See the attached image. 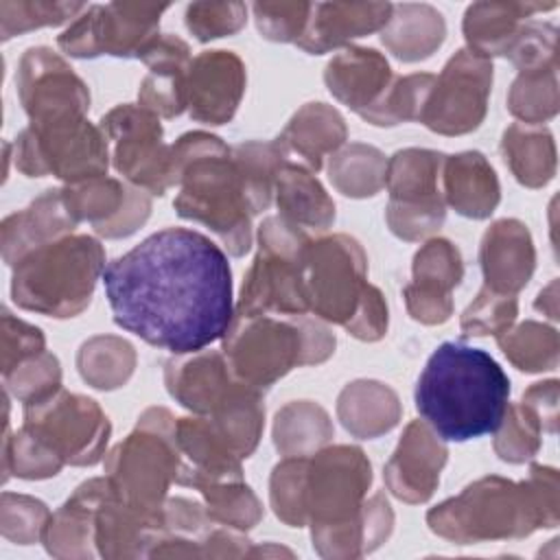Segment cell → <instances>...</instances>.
<instances>
[{
    "instance_id": "1",
    "label": "cell",
    "mask_w": 560,
    "mask_h": 560,
    "mask_svg": "<svg viewBox=\"0 0 560 560\" xmlns=\"http://www.w3.org/2000/svg\"><path fill=\"white\" fill-rule=\"evenodd\" d=\"M101 278L116 326L175 357L201 352L234 322L228 256L197 230H160Z\"/></svg>"
},
{
    "instance_id": "2",
    "label": "cell",
    "mask_w": 560,
    "mask_h": 560,
    "mask_svg": "<svg viewBox=\"0 0 560 560\" xmlns=\"http://www.w3.org/2000/svg\"><path fill=\"white\" fill-rule=\"evenodd\" d=\"M510 378L481 348L444 341L429 357L413 392L420 418L448 442L494 433L508 411Z\"/></svg>"
},
{
    "instance_id": "3",
    "label": "cell",
    "mask_w": 560,
    "mask_h": 560,
    "mask_svg": "<svg viewBox=\"0 0 560 560\" xmlns=\"http://www.w3.org/2000/svg\"><path fill=\"white\" fill-rule=\"evenodd\" d=\"M431 529L455 542L518 538L536 527L558 525V475L549 466H532L521 483L488 477L444 501L427 516Z\"/></svg>"
},
{
    "instance_id": "4",
    "label": "cell",
    "mask_w": 560,
    "mask_h": 560,
    "mask_svg": "<svg viewBox=\"0 0 560 560\" xmlns=\"http://www.w3.org/2000/svg\"><path fill=\"white\" fill-rule=\"evenodd\" d=\"M171 179L182 184L175 210L206 223L230 254L243 256L252 245L249 201L230 149L210 133H186L171 147Z\"/></svg>"
},
{
    "instance_id": "5",
    "label": "cell",
    "mask_w": 560,
    "mask_h": 560,
    "mask_svg": "<svg viewBox=\"0 0 560 560\" xmlns=\"http://www.w3.org/2000/svg\"><path fill=\"white\" fill-rule=\"evenodd\" d=\"M103 247L92 236H61L15 262V304L50 317L79 315L103 276Z\"/></svg>"
},
{
    "instance_id": "6",
    "label": "cell",
    "mask_w": 560,
    "mask_h": 560,
    "mask_svg": "<svg viewBox=\"0 0 560 560\" xmlns=\"http://www.w3.org/2000/svg\"><path fill=\"white\" fill-rule=\"evenodd\" d=\"M335 348V337L317 322L300 315L280 322L271 315H234L223 337V352L232 374L256 389L271 385L293 365L319 363Z\"/></svg>"
},
{
    "instance_id": "7",
    "label": "cell",
    "mask_w": 560,
    "mask_h": 560,
    "mask_svg": "<svg viewBox=\"0 0 560 560\" xmlns=\"http://www.w3.org/2000/svg\"><path fill=\"white\" fill-rule=\"evenodd\" d=\"M370 481V462L354 446L326 448L306 464L302 503L319 549L332 542H365L368 547V538L357 525L368 514V505L361 499Z\"/></svg>"
},
{
    "instance_id": "8",
    "label": "cell",
    "mask_w": 560,
    "mask_h": 560,
    "mask_svg": "<svg viewBox=\"0 0 560 560\" xmlns=\"http://www.w3.org/2000/svg\"><path fill=\"white\" fill-rule=\"evenodd\" d=\"M105 466L125 503L162 518V497L179 468L173 416L166 409H149L138 429L109 453Z\"/></svg>"
},
{
    "instance_id": "9",
    "label": "cell",
    "mask_w": 560,
    "mask_h": 560,
    "mask_svg": "<svg viewBox=\"0 0 560 560\" xmlns=\"http://www.w3.org/2000/svg\"><path fill=\"white\" fill-rule=\"evenodd\" d=\"M308 238L284 219H267L260 225V252L243 282L234 315L254 317L278 311L282 315H306L302 291V252Z\"/></svg>"
},
{
    "instance_id": "10",
    "label": "cell",
    "mask_w": 560,
    "mask_h": 560,
    "mask_svg": "<svg viewBox=\"0 0 560 560\" xmlns=\"http://www.w3.org/2000/svg\"><path fill=\"white\" fill-rule=\"evenodd\" d=\"M368 260L359 243L337 234L308 241L302 252V291L308 311L341 326L357 315L370 284Z\"/></svg>"
},
{
    "instance_id": "11",
    "label": "cell",
    "mask_w": 560,
    "mask_h": 560,
    "mask_svg": "<svg viewBox=\"0 0 560 560\" xmlns=\"http://www.w3.org/2000/svg\"><path fill=\"white\" fill-rule=\"evenodd\" d=\"M22 429L74 466L96 464L109 438V422L98 405L63 389L26 402Z\"/></svg>"
},
{
    "instance_id": "12",
    "label": "cell",
    "mask_w": 560,
    "mask_h": 560,
    "mask_svg": "<svg viewBox=\"0 0 560 560\" xmlns=\"http://www.w3.org/2000/svg\"><path fill=\"white\" fill-rule=\"evenodd\" d=\"M15 162L28 177L52 173L72 184L94 179L107 171V138L85 118L31 125L18 140Z\"/></svg>"
},
{
    "instance_id": "13",
    "label": "cell",
    "mask_w": 560,
    "mask_h": 560,
    "mask_svg": "<svg viewBox=\"0 0 560 560\" xmlns=\"http://www.w3.org/2000/svg\"><path fill=\"white\" fill-rule=\"evenodd\" d=\"M444 155L433 151L407 149L398 151L387 171L385 182L392 195L387 221L394 234L413 241L435 228L444 219V203L438 190V173Z\"/></svg>"
},
{
    "instance_id": "14",
    "label": "cell",
    "mask_w": 560,
    "mask_h": 560,
    "mask_svg": "<svg viewBox=\"0 0 560 560\" xmlns=\"http://www.w3.org/2000/svg\"><path fill=\"white\" fill-rule=\"evenodd\" d=\"M168 4H105L90 7L68 31L59 35V46L72 57H138L158 35L160 15Z\"/></svg>"
},
{
    "instance_id": "15",
    "label": "cell",
    "mask_w": 560,
    "mask_h": 560,
    "mask_svg": "<svg viewBox=\"0 0 560 560\" xmlns=\"http://www.w3.org/2000/svg\"><path fill=\"white\" fill-rule=\"evenodd\" d=\"M492 63L472 50H459L442 70L424 101L420 120L440 133L477 129L486 114Z\"/></svg>"
},
{
    "instance_id": "16",
    "label": "cell",
    "mask_w": 560,
    "mask_h": 560,
    "mask_svg": "<svg viewBox=\"0 0 560 560\" xmlns=\"http://www.w3.org/2000/svg\"><path fill=\"white\" fill-rule=\"evenodd\" d=\"M101 131L114 142V166L129 182L153 195H164L171 179V149L162 144V127L153 112L120 105L101 120Z\"/></svg>"
},
{
    "instance_id": "17",
    "label": "cell",
    "mask_w": 560,
    "mask_h": 560,
    "mask_svg": "<svg viewBox=\"0 0 560 560\" xmlns=\"http://www.w3.org/2000/svg\"><path fill=\"white\" fill-rule=\"evenodd\" d=\"M18 92L31 125L83 118L90 105L85 83L48 48L26 50L20 63Z\"/></svg>"
},
{
    "instance_id": "18",
    "label": "cell",
    "mask_w": 560,
    "mask_h": 560,
    "mask_svg": "<svg viewBox=\"0 0 560 560\" xmlns=\"http://www.w3.org/2000/svg\"><path fill=\"white\" fill-rule=\"evenodd\" d=\"M245 70L230 50L201 52L186 74V107L201 122H228L243 96Z\"/></svg>"
},
{
    "instance_id": "19",
    "label": "cell",
    "mask_w": 560,
    "mask_h": 560,
    "mask_svg": "<svg viewBox=\"0 0 560 560\" xmlns=\"http://www.w3.org/2000/svg\"><path fill=\"white\" fill-rule=\"evenodd\" d=\"M446 462V448L431 433L429 424L411 422L385 466L389 490L409 503L427 501L440 481V470Z\"/></svg>"
},
{
    "instance_id": "20",
    "label": "cell",
    "mask_w": 560,
    "mask_h": 560,
    "mask_svg": "<svg viewBox=\"0 0 560 560\" xmlns=\"http://www.w3.org/2000/svg\"><path fill=\"white\" fill-rule=\"evenodd\" d=\"M241 385L219 352L177 354L166 363V387L173 398L197 413L217 411Z\"/></svg>"
},
{
    "instance_id": "21",
    "label": "cell",
    "mask_w": 560,
    "mask_h": 560,
    "mask_svg": "<svg viewBox=\"0 0 560 560\" xmlns=\"http://www.w3.org/2000/svg\"><path fill=\"white\" fill-rule=\"evenodd\" d=\"M394 13L392 4H361V2H328L313 4L311 18L298 46L306 52L322 55L330 48L348 44L352 37H363L383 28Z\"/></svg>"
},
{
    "instance_id": "22",
    "label": "cell",
    "mask_w": 560,
    "mask_h": 560,
    "mask_svg": "<svg viewBox=\"0 0 560 560\" xmlns=\"http://www.w3.org/2000/svg\"><path fill=\"white\" fill-rule=\"evenodd\" d=\"M481 269L492 291L514 293L527 284L534 271V245L523 223L503 219L483 234Z\"/></svg>"
},
{
    "instance_id": "23",
    "label": "cell",
    "mask_w": 560,
    "mask_h": 560,
    "mask_svg": "<svg viewBox=\"0 0 560 560\" xmlns=\"http://www.w3.org/2000/svg\"><path fill=\"white\" fill-rule=\"evenodd\" d=\"M392 70L372 48H350L326 68L328 90L359 114L374 107L392 85Z\"/></svg>"
},
{
    "instance_id": "24",
    "label": "cell",
    "mask_w": 560,
    "mask_h": 560,
    "mask_svg": "<svg viewBox=\"0 0 560 560\" xmlns=\"http://www.w3.org/2000/svg\"><path fill=\"white\" fill-rule=\"evenodd\" d=\"M77 225L74 217L63 203L61 190H46L26 212L13 214L2 225V243H4V258L13 260V254L24 258L28 252L66 236L68 230ZM15 260V262H18ZM13 262V265H15Z\"/></svg>"
},
{
    "instance_id": "25",
    "label": "cell",
    "mask_w": 560,
    "mask_h": 560,
    "mask_svg": "<svg viewBox=\"0 0 560 560\" xmlns=\"http://www.w3.org/2000/svg\"><path fill=\"white\" fill-rule=\"evenodd\" d=\"M442 164L448 203L464 217H488L499 203V182L486 158L477 151H468L451 155Z\"/></svg>"
},
{
    "instance_id": "26",
    "label": "cell",
    "mask_w": 560,
    "mask_h": 560,
    "mask_svg": "<svg viewBox=\"0 0 560 560\" xmlns=\"http://www.w3.org/2000/svg\"><path fill=\"white\" fill-rule=\"evenodd\" d=\"M556 2H479L470 4L464 15V35L470 50L488 55H505L521 28V20L536 11L553 9Z\"/></svg>"
},
{
    "instance_id": "27",
    "label": "cell",
    "mask_w": 560,
    "mask_h": 560,
    "mask_svg": "<svg viewBox=\"0 0 560 560\" xmlns=\"http://www.w3.org/2000/svg\"><path fill=\"white\" fill-rule=\"evenodd\" d=\"M280 219L298 230H326L335 219V203L319 182L298 164H282L276 173Z\"/></svg>"
},
{
    "instance_id": "28",
    "label": "cell",
    "mask_w": 560,
    "mask_h": 560,
    "mask_svg": "<svg viewBox=\"0 0 560 560\" xmlns=\"http://www.w3.org/2000/svg\"><path fill=\"white\" fill-rule=\"evenodd\" d=\"M346 138L343 118L326 107L324 103H308L295 114L287 131L282 133L280 144L298 151L311 168H322V160L328 151H335Z\"/></svg>"
},
{
    "instance_id": "29",
    "label": "cell",
    "mask_w": 560,
    "mask_h": 560,
    "mask_svg": "<svg viewBox=\"0 0 560 560\" xmlns=\"http://www.w3.org/2000/svg\"><path fill=\"white\" fill-rule=\"evenodd\" d=\"M503 155L514 177L529 186H545L556 171V149L551 133L534 125H512L503 133Z\"/></svg>"
},
{
    "instance_id": "30",
    "label": "cell",
    "mask_w": 560,
    "mask_h": 560,
    "mask_svg": "<svg viewBox=\"0 0 560 560\" xmlns=\"http://www.w3.org/2000/svg\"><path fill=\"white\" fill-rule=\"evenodd\" d=\"M505 357L523 372H542L558 365V335L553 328L525 322L497 337Z\"/></svg>"
},
{
    "instance_id": "31",
    "label": "cell",
    "mask_w": 560,
    "mask_h": 560,
    "mask_svg": "<svg viewBox=\"0 0 560 560\" xmlns=\"http://www.w3.org/2000/svg\"><path fill=\"white\" fill-rule=\"evenodd\" d=\"M556 68L558 63L521 72L514 81L508 105L510 112L525 120V125H536L551 118L558 112L556 92Z\"/></svg>"
},
{
    "instance_id": "32",
    "label": "cell",
    "mask_w": 560,
    "mask_h": 560,
    "mask_svg": "<svg viewBox=\"0 0 560 560\" xmlns=\"http://www.w3.org/2000/svg\"><path fill=\"white\" fill-rule=\"evenodd\" d=\"M435 83L433 74H411L396 79L381 101L361 116L372 125H396L400 120H420L424 101Z\"/></svg>"
},
{
    "instance_id": "33",
    "label": "cell",
    "mask_w": 560,
    "mask_h": 560,
    "mask_svg": "<svg viewBox=\"0 0 560 560\" xmlns=\"http://www.w3.org/2000/svg\"><path fill=\"white\" fill-rule=\"evenodd\" d=\"M464 273L459 252L444 238L429 241L413 258V282L418 289L446 293L459 284Z\"/></svg>"
},
{
    "instance_id": "34",
    "label": "cell",
    "mask_w": 560,
    "mask_h": 560,
    "mask_svg": "<svg viewBox=\"0 0 560 560\" xmlns=\"http://www.w3.org/2000/svg\"><path fill=\"white\" fill-rule=\"evenodd\" d=\"M501 427L503 431L497 435L494 442V448L501 459L518 464L529 459L538 451L542 424L525 402L508 407Z\"/></svg>"
},
{
    "instance_id": "35",
    "label": "cell",
    "mask_w": 560,
    "mask_h": 560,
    "mask_svg": "<svg viewBox=\"0 0 560 560\" xmlns=\"http://www.w3.org/2000/svg\"><path fill=\"white\" fill-rule=\"evenodd\" d=\"M206 497V512L217 523H228L238 529L252 527L260 518V505L243 481L219 483L201 490Z\"/></svg>"
},
{
    "instance_id": "36",
    "label": "cell",
    "mask_w": 560,
    "mask_h": 560,
    "mask_svg": "<svg viewBox=\"0 0 560 560\" xmlns=\"http://www.w3.org/2000/svg\"><path fill=\"white\" fill-rule=\"evenodd\" d=\"M306 464L304 457L284 459L273 468L271 475V503L287 525L302 527L306 525L304 516V503H302V490H304V477H306Z\"/></svg>"
},
{
    "instance_id": "37",
    "label": "cell",
    "mask_w": 560,
    "mask_h": 560,
    "mask_svg": "<svg viewBox=\"0 0 560 560\" xmlns=\"http://www.w3.org/2000/svg\"><path fill=\"white\" fill-rule=\"evenodd\" d=\"M516 317V298L512 293H499L488 287L462 315V330L466 335H494L499 337L510 328Z\"/></svg>"
},
{
    "instance_id": "38",
    "label": "cell",
    "mask_w": 560,
    "mask_h": 560,
    "mask_svg": "<svg viewBox=\"0 0 560 560\" xmlns=\"http://www.w3.org/2000/svg\"><path fill=\"white\" fill-rule=\"evenodd\" d=\"M400 15H392L389 24L398 26V28H407L411 35L405 37L402 42H398L392 50L396 57L405 59V61H413V59H424L431 55V50L438 46L424 37L418 35L420 33H444V22L442 15L438 11H433L431 7H416V4H405L396 9Z\"/></svg>"
},
{
    "instance_id": "39",
    "label": "cell",
    "mask_w": 560,
    "mask_h": 560,
    "mask_svg": "<svg viewBox=\"0 0 560 560\" xmlns=\"http://www.w3.org/2000/svg\"><path fill=\"white\" fill-rule=\"evenodd\" d=\"M556 39L558 31L553 24L525 20L505 50V57H510L521 72L551 66L556 63Z\"/></svg>"
},
{
    "instance_id": "40",
    "label": "cell",
    "mask_w": 560,
    "mask_h": 560,
    "mask_svg": "<svg viewBox=\"0 0 560 560\" xmlns=\"http://www.w3.org/2000/svg\"><path fill=\"white\" fill-rule=\"evenodd\" d=\"M313 4H287V2H258L254 15L258 31L273 42H295L302 37L311 18Z\"/></svg>"
},
{
    "instance_id": "41",
    "label": "cell",
    "mask_w": 560,
    "mask_h": 560,
    "mask_svg": "<svg viewBox=\"0 0 560 560\" xmlns=\"http://www.w3.org/2000/svg\"><path fill=\"white\" fill-rule=\"evenodd\" d=\"M245 22V7L238 2H195L186 11V26L197 35L199 42L230 35L238 31Z\"/></svg>"
},
{
    "instance_id": "42",
    "label": "cell",
    "mask_w": 560,
    "mask_h": 560,
    "mask_svg": "<svg viewBox=\"0 0 560 560\" xmlns=\"http://www.w3.org/2000/svg\"><path fill=\"white\" fill-rule=\"evenodd\" d=\"M15 381H7L9 387L20 396L22 400L31 402L37 398H44L59 389V363L52 354L39 352L22 363L15 365Z\"/></svg>"
},
{
    "instance_id": "43",
    "label": "cell",
    "mask_w": 560,
    "mask_h": 560,
    "mask_svg": "<svg viewBox=\"0 0 560 560\" xmlns=\"http://www.w3.org/2000/svg\"><path fill=\"white\" fill-rule=\"evenodd\" d=\"M405 302L413 319L422 324H442L451 315V295L418 289L413 284L405 287Z\"/></svg>"
},
{
    "instance_id": "44",
    "label": "cell",
    "mask_w": 560,
    "mask_h": 560,
    "mask_svg": "<svg viewBox=\"0 0 560 560\" xmlns=\"http://www.w3.org/2000/svg\"><path fill=\"white\" fill-rule=\"evenodd\" d=\"M536 308L538 311H545L551 319H558V308H556V280L545 289L540 291L538 300H536Z\"/></svg>"
}]
</instances>
